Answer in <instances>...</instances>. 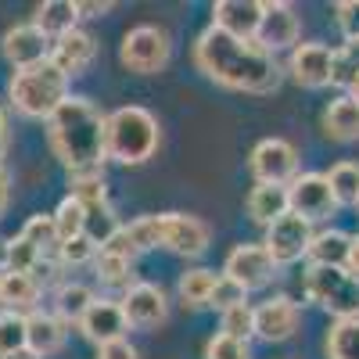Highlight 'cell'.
I'll return each instance as SVG.
<instances>
[{
  "label": "cell",
  "instance_id": "1",
  "mask_svg": "<svg viewBox=\"0 0 359 359\" xmlns=\"http://www.w3.org/2000/svg\"><path fill=\"white\" fill-rule=\"evenodd\" d=\"M194 62L198 69L216 79L226 90H248V94H269L277 90L284 72L277 65V57L255 40H237L226 36L219 29L208 25L194 43Z\"/></svg>",
  "mask_w": 359,
  "mask_h": 359
},
{
  "label": "cell",
  "instance_id": "2",
  "mask_svg": "<svg viewBox=\"0 0 359 359\" xmlns=\"http://www.w3.org/2000/svg\"><path fill=\"white\" fill-rule=\"evenodd\" d=\"M47 140L54 158L69 172H94L104 162V115L90 97H65L47 118Z\"/></svg>",
  "mask_w": 359,
  "mask_h": 359
},
{
  "label": "cell",
  "instance_id": "3",
  "mask_svg": "<svg viewBox=\"0 0 359 359\" xmlns=\"http://www.w3.org/2000/svg\"><path fill=\"white\" fill-rule=\"evenodd\" d=\"M158 118L140 108L126 104L104 115V158L123 162V165H140L158 151Z\"/></svg>",
  "mask_w": 359,
  "mask_h": 359
},
{
  "label": "cell",
  "instance_id": "4",
  "mask_svg": "<svg viewBox=\"0 0 359 359\" xmlns=\"http://www.w3.org/2000/svg\"><path fill=\"white\" fill-rule=\"evenodd\" d=\"M11 104L29 115V118H50L62 101L69 97V76L62 69L50 65V57L33 69H15L11 83H8Z\"/></svg>",
  "mask_w": 359,
  "mask_h": 359
},
{
  "label": "cell",
  "instance_id": "5",
  "mask_svg": "<svg viewBox=\"0 0 359 359\" xmlns=\"http://www.w3.org/2000/svg\"><path fill=\"white\" fill-rule=\"evenodd\" d=\"M306 298L338 320H359V277H352L345 266H309Z\"/></svg>",
  "mask_w": 359,
  "mask_h": 359
},
{
  "label": "cell",
  "instance_id": "6",
  "mask_svg": "<svg viewBox=\"0 0 359 359\" xmlns=\"http://www.w3.org/2000/svg\"><path fill=\"white\" fill-rule=\"evenodd\" d=\"M172 54V43H169V33L158 25H137L123 36V47H118V57L130 72H140V76H151L158 69H165Z\"/></svg>",
  "mask_w": 359,
  "mask_h": 359
},
{
  "label": "cell",
  "instance_id": "7",
  "mask_svg": "<svg viewBox=\"0 0 359 359\" xmlns=\"http://www.w3.org/2000/svg\"><path fill=\"white\" fill-rule=\"evenodd\" d=\"M287 208L309 223H320L338 212L334 191L327 184V172H298L287 184Z\"/></svg>",
  "mask_w": 359,
  "mask_h": 359
},
{
  "label": "cell",
  "instance_id": "8",
  "mask_svg": "<svg viewBox=\"0 0 359 359\" xmlns=\"http://www.w3.org/2000/svg\"><path fill=\"white\" fill-rule=\"evenodd\" d=\"M252 176L259 180V184L287 187L291 180L298 176V151H294V144L284 140V137L259 140L255 151H252Z\"/></svg>",
  "mask_w": 359,
  "mask_h": 359
},
{
  "label": "cell",
  "instance_id": "9",
  "mask_svg": "<svg viewBox=\"0 0 359 359\" xmlns=\"http://www.w3.org/2000/svg\"><path fill=\"white\" fill-rule=\"evenodd\" d=\"M266 252L273 255L277 266H287V262H298V259H306L309 245H313V223L302 219V216H280L273 226H266Z\"/></svg>",
  "mask_w": 359,
  "mask_h": 359
},
{
  "label": "cell",
  "instance_id": "10",
  "mask_svg": "<svg viewBox=\"0 0 359 359\" xmlns=\"http://www.w3.org/2000/svg\"><path fill=\"white\" fill-rule=\"evenodd\" d=\"M223 277L241 284L245 291H255L277 277V262L266 252V245H237L223 262Z\"/></svg>",
  "mask_w": 359,
  "mask_h": 359
},
{
  "label": "cell",
  "instance_id": "11",
  "mask_svg": "<svg viewBox=\"0 0 359 359\" xmlns=\"http://www.w3.org/2000/svg\"><path fill=\"white\" fill-rule=\"evenodd\" d=\"M298 33H302V22H298L294 8L284 4V0H269L262 4V22H259V33H255V43L266 47L269 54H277L284 47H298Z\"/></svg>",
  "mask_w": 359,
  "mask_h": 359
},
{
  "label": "cell",
  "instance_id": "12",
  "mask_svg": "<svg viewBox=\"0 0 359 359\" xmlns=\"http://www.w3.org/2000/svg\"><path fill=\"white\" fill-rule=\"evenodd\" d=\"M118 306H123V313H126V323L130 327H140V331L165 323V316H169L165 291L158 284H147V280H137L123 298H118Z\"/></svg>",
  "mask_w": 359,
  "mask_h": 359
},
{
  "label": "cell",
  "instance_id": "13",
  "mask_svg": "<svg viewBox=\"0 0 359 359\" xmlns=\"http://www.w3.org/2000/svg\"><path fill=\"white\" fill-rule=\"evenodd\" d=\"M298 323H302V313L291 302L287 294H277L269 302L255 306V323H252V334L262 341H287L294 338Z\"/></svg>",
  "mask_w": 359,
  "mask_h": 359
},
{
  "label": "cell",
  "instance_id": "14",
  "mask_svg": "<svg viewBox=\"0 0 359 359\" xmlns=\"http://www.w3.org/2000/svg\"><path fill=\"white\" fill-rule=\"evenodd\" d=\"M162 248L184 255V259H198L208 248V226L198 216L165 212L162 216Z\"/></svg>",
  "mask_w": 359,
  "mask_h": 359
},
{
  "label": "cell",
  "instance_id": "15",
  "mask_svg": "<svg viewBox=\"0 0 359 359\" xmlns=\"http://www.w3.org/2000/svg\"><path fill=\"white\" fill-rule=\"evenodd\" d=\"M79 331H83L86 341H94L101 348L108 341L126 338L130 323H126V313H123V306H118L115 298H97V302L86 309V316L79 320Z\"/></svg>",
  "mask_w": 359,
  "mask_h": 359
},
{
  "label": "cell",
  "instance_id": "16",
  "mask_svg": "<svg viewBox=\"0 0 359 359\" xmlns=\"http://www.w3.org/2000/svg\"><path fill=\"white\" fill-rule=\"evenodd\" d=\"M4 57L15 65V69H33L40 62H47L50 57V40L40 33V29L33 22H22V25H11L8 33H4Z\"/></svg>",
  "mask_w": 359,
  "mask_h": 359
},
{
  "label": "cell",
  "instance_id": "17",
  "mask_svg": "<svg viewBox=\"0 0 359 359\" xmlns=\"http://www.w3.org/2000/svg\"><path fill=\"white\" fill-rule=\"evenodd\" d=\"M331 65H334V50L327 43H298L291 50L287 72L294 76V83L320 90V86H331Z\"/></svg>",
  "mask_w": 359,
  "mask_h": 359
},
{
  "label": "cell",
  "instance_id": "18",
  "mask_svg": "<svg viewBox=\"0 0 359 359\" xmlns=\"http://www.w3.org/2000/svg\"><path fill=\"white\" fill-rule=\"evenodd\" d=\"M262 22V0H219L212 4V29L237 40H255Z\"/></svg>",
  "mask_w": 359,
  "mask_h": 359
},
{
  "label": "cell",
  "instance_id": "19",
  "mask_svg": "<svg viewBox=\"0 0 359 359\" xmlns=\"http://www.w3.org/2000/svg\"><path fill=\"white\" fill-rule=\"evenodd\" d=\"M94 57H97V40L90 33H83V29H72V33H65L62 40H54V47H50V65L62 69L69 79L79 76Z\"/></svg>",
  "mask_w": 359,
  "mask_h": 359
},
{
  "label": "cell",
  "instance_id": "20",
  "mask_svg": "<svg viewBox=\"0 0 359 359\" xmlns=\"http://www.w3.org/2000/svg\"><path fill=\"white\" fill-rule=\"evenodd\" d=\"M40 294L43 287L33 273H11V269L0 273V313H18V316L36 313Z\"/></svg>",
  "mask_w": 359,
  "mask_h": 359
},
{
  "label": "cell",
  "instance_id": "21",
  "mask_svg": "<svg viewBox=\"0 0 359 359\" xmlns=\"http://www.w3.org/2000/svg\"><path fill=\"white\" fill-rule=\"evenodd\" d=\"M25 331H29V348L43 359V355H50V352H57V348L65 345L69 323H65L62 316H54V313L36 309V313L25 316Z\"/></svg>",
  "mask_w": 359,
  "mask_h": 359
},
{
  "label": "cell",
  "instance_id": "22",
  "mask_svg": "<svg viewBox=\"0 0 359 359\" xmlns=\"http://www.w3.org/2000/svg\"><path fill=\"white\" fill-rule=\"evenodd\" d=\"M76 22H79V11H76L72 0H43V4L36 8V18H33V25L50 43L62 40L65 33H72V29H79Z\"/></svg>",
  "mask_w": 359,
  "mask_h": 359
},
{
  "label": "cell",
  "instance_id": "23",
  "mask_svg": "<svg viewBox=\"0 0 359 359\" xmlns=\"http://www.w3.org/2000/svg\"><path fill=\"white\" fill-rule=\"evenodd\" d=\"M323 130L331 140H341V144L359 140V101L352 94H341L338 101H331V108L323 111Z\"/></svg>",
  "mask_w": 359,
  "mask_h": 359
},
{
  "label": "cell",
  "instance_id": "24",
  "mask_svg": "<svg viewBox=\"0 0 359 359\" xmlns=\"http://www.w3.org/2000/svg\"><path fill=\"white\" fill-rule=\"evenodd\" d=\"M287 187H277V184H259L252 194H248V216L259 223V226H273L280 216H287Z\"/></svg>",
  "mask_w": 359,
  "mask_h": 359
},
{
  "label": "cell",
  "instance_id": "25",
  "mask_svg": "<svg viewBox=\"0 0 359 359\" xmlns=\"http://www.w3.org/2000/svg\"><path fill=\"white\" fill-rule=\"evenodd\" d=\"M94 302H97V294H94L90 284L65 280V284H57V291H54V316H62L65 323H79Z\"/></svg>",
  "mask_w": 359,
  "mask_h": 359
},
{
  "label": "cell",
  "instance_id": "26",
  "mask_svg": "<svg viewBox=\"0 0 359 359\" xmlns=\"http://www.w3.org/2000/svg\"><path fill=\"white\" fill-rule=\"evenodd\" d=\"M348 245H352V233L320 230V233H313V245H309L306 259H309V266H345L348 262Z\"/></svg>",
  "mask_w": 359,
  "mask_h": 359
},
{
  "label": "cell",
  "instance_id": "27",
  "mask_svg": "<svg viewBox=\"0 0 359 359\" xmlns=\"http://www.w3.org/2000/svg\"><path fill=\"white\" fill-rule=\"evenodd\" d=\"M216 280H219V273H216V269H205V266L187 269V273H180V284H176V291H180V302L191 306V309L208 306V298H212Z\"/></svg>",
  "mask_w": 359,
  "mask_h": 359
},
{
  "label": "cell",
  "instance_id": "28",
  "mask_svg": "<svg viewBox=\"0 0 359 359\" xmlns=\"http://www.w3.org/2000/svg\"><path fill=\"white\" fill-rule=\"evenodd\" d=\"M118 230H123V223L115 219V212H111V205H108V201H101V205H86V226H83V233H86L97 248H104Z\"/></svg>",
  "mask_w": 359,
  "mask_h": 359
},
{
  "label": "cell",
  "instance_id": "29",
  "mask_svg": "<svg viewBox=\"0 0 359 359\" xmlns=\"http://www.w3.org/2000/svg\"><path fill=\"white\" fill-rule=\"evenodd\" d=\"M22 237H25V241L33 245L43 259H54V255H57V245H62L57 226H54V216H29L25 226H22Z\"/></svg>",
  "mask_w": 359,
  "mask_h": 359
},
{
  "label": "cell",
  "instance_id": "30",
  "mask_svg": "<svg viewBox=\"0 0 359 359\" xmlns=\"http://www.w3.org/2000/svg\"><path fill=\"white\" fill-rule=\"evenodd\" d=\"M331 86H341V90H355L359 86V40H345L334 50Z\"/></svg>",
  "mask_w": 359,
  "mask_h": 359
},
{
  "label": "cell",
  "instance_id": "31",
  "mask_svg": "<svg viewBox=\"0 0 359 359\" xmlns=\"http://www.w3.org/2000/svg\"><path fill=\"white\" fill-rule=\"evenodd\" d=\"M94 269H97V280H101L104 287H123V291H130V287L137 284V280H133V262H130V259H118V255L97 252Z\"/></svg>",
  "mask_w": 359,
  "mask_h": 359
},
{
  "label": "cell",
  "instance_id": "32",
  "mask_svg": "<svg viewBox=\"0 0 359 359\" xmlns=\"http://www.w3.org/2000/svg\"><path fill=\"white\" fill-rule=\"evenodd\" d=\"M327 184L334 191L338 208L341 205H359V162H338L327 172Z\"/></svg>",
  "mask_w": 359,
  "mask_h": 359
},
{
  "label": "cell",
  "instance_id": "33",
  "mask_svg": "<svg viewBox=\"0 0 359 359\" xmlns=\"http://www.w3.org/2000/svg\"><path fill=\"white\" fill-rule=\"evenodd\" d=\"M327 355L331 359H359V320H338L327 334Z\"/></svg>",
  "mask_w": 359,
  "mask_h": 359
},
{
  "label": "cell",
  "instance_id": "34",
  "mask_svg": "<svg viewBox=\"0 0 359 359\" xmlns=\"http://www.w3.org/2000/svg\"><path fill=\"white\" fill-rule=\"evenodd\" d=\"M29 348V331L25 316L18 313H0V359H11L15 352Z\"/></svg>",
  "mask_w": 359,
  "mask_h": 359
},
{
  "label": "cell",
  "instance_id": "35",
  "mask_svg": "<svg viewBox=\"0 0 359 359\" xmlns=\"http://www.w3.org/2000/svg\"><path fill=\"white\" fill-rule=\"evenodd\" d=\"M69 198H76L83 208H86V205H101V201H108L101 169H94V172H72V180H69Z\"/></svg>",
  "mask_w": 359,
  "mask_h": 359
},
{
  "label": "cell",
  "instance_id": "36",
  "mask_svg": "<svg viewBox=\"0 0 359 359\" xmlns=\"http://www.w3.org/2000/svg\"><path fill=\"white\" fill-rule=\"evenodd\" d=\"M126 237L133 241L137 252H151V248H162V216H140L133 223L123 226Z\"/></svg>",
  "mask_w": 359,
  "mask_h": 359
},
{
  "label": "cell",
  "instance_id": "37",
  "mask_svg": "<svg viewBox=\"0 0 359 359\" xmlns=\"http://www.w3.org/2000/svg\"><path fill=\"white\" fill-rule=\"evenodd\" d=\"M54 226H57V237H62V241H72V237H79L83 226H86V208L76 198H65L54 208Z\"/></svg>",
  "mask_w": 359,
  "mask_h": 359
},
{
  "label": "cell",
  "instance_id": "38",
  "mask_svg": "<svg viewBox=\"0 0 359 359\" xmlns=\"http://www.w3.org/2000/svg\"><path fill=\"white\" fill-rule=\"evenodd\" d=\"M252 323H255V309H252L248 302H241V306L219 313V334H230V338H237V341H248Z\"/></svg>",
  "mask_w": 359,
  "mask_h": 359
},
{
  "label": "cell",
  "instance_id": "39",
  "mask_svg": "<svg viewBox=\"0 0 359 359\" xmlns=\"http://www.w3.org/2000/svg\"><path fill=\"white\" fill-rule=\"evenodd\" d=\"M40 262H43V255L29 245L22 233L8 241V269H11V273H36Z\"/></svg>",
  "mask_w": 359,
  "mask_h": 359
},
{
  "label": "cell",
  "instance_id": "40",
  "mask_svg": "<svg viewBox=\"0 0 359 359\" xmlns=\"http://www.w3.org/2000/svg\"><path fill=\"white\" fill-rule=\"evenodd\" d=\"M97 245L94 241H90V237L86 233H79V237H72V241H62V245H57V266H83V262H94L97 259Z\"/></svg>",
  "mask_w": 359,
  "mask_h": 359
},
{
  "label": "cell",
  "instance_id": "41",
  "mask_svg": "<svg viewBox=\"0 0 359 359\" xmlns=\"http://www.w3.org/2000/svg\"><path fill=\"white\" fill-rule=\"evenodd\" d=\"M241 302H248V291H245L241 284H233L230 277L219 273V280H216V287H212V298H208V306L219 309V313H226V309L241 306Z\"/></svg>",
  "mask_w": 359,
  "mask_h": 359
},
{
  "label": "cell",
  "instance_id": "42",
  "mask_svg": "<svg viewBox=\"0 0 359 359\" xmlns=\"http://www.w3.org/2000/svg\"><path fill=\"white\" fill-rule=\"evenodd\" d=\"M205 359H248V341H237L230 334H216L205 345Z\"/></svg>",
  "mask_w": 359,
  "mask_h": 359
},
{
  "label": "cell",
  "instance_id": "43",
  "mask_svg": "<svg viewBox=\"0 0 359 359\" xmlns=\"http://www.w3.org/2000/svg\"><path fill=\"white\" fill-rule=\"evenodd\" d=\"M334 22L345 40H359V0H341L334 4Z\"/></svg>",
  "mask_w": 359,
  "mask_h": 359
},
{
  "label": "cell",
  "instance_id": "44",
  "mask_svg": "<svg viewBox=\"0 0 359 359\" xmlns=\"http://www.w3.org/2000/svg\"><path fill=\"white\" fill-rule=\"evenodd\" d=\"M97 359H140V352L126 341V338H118V341H108L97 348Z\"/></svg>",
  "mask_w": 359,
  "mask_h": 359
},
{
  "label": "cell",
  "instance_id": "45",
  "mask_svg": "<svg viewBox=\"0 0 359 359\" xmlns=\"http://www.w3.org/2000/svg\"><path fill=\"white\" fill-rule=\"evenodd\" d=\"M101 252H108V255H118V259H130V262H133V259L140 255V252L133 248V241L126 237V230H118V233L111 237V241H108V245L101 248Z\"/></svg>",
  "mask_w": 359,
  "mask_h": 359
},
{
  "label": "cell",
  "instance_id": "46",
  "mask_svg": "<svg viewBox=\"0 0 359 359\" xmlns=\"http://www.w3.org/2000/svg\"><path fill=\"white\" fill-rule=\"evenodd\" d=\"M115 4H101V0H79L76 4V11H79V18H101V15H108Z\"/></svg>",
  "mask_w": 359,
  "mask_h": 359
},
{
  "label": "cell",
  "instance_id": "47",
  "mask_svg": "<svg viewBox=\"0 0 359 359\" xmlns=\"http://www.w3.org/2000/svg\"><path fill=\"white\" fill-rule=\"evenodd\" d=\"M8 198H11V176H8V165L0 162V216L8 208Z\"/></svg>",
  "mask_w": 359,
  "mask_h": 359
},
{
  "label": "cell",
  "instance_id": "48",
  "mask_svg": "<svg viewBox=\"0 0 359 359\" xmlns=\"http://www.w3.org/2000/svg\"><path fill=\"white\" fill-rule=\"evenodd\" d=\"M345 269L352 277H359V233L352 237V245H348V262H345Z\"/></svg>",
  "mask_w": 359,
  "mask_h": 359
},
{
  "label": "cell",
  "instance_id": "49",
  "mask_svg": "<svg viewBox=\"0 0 359 359\" xmlns=\"http://www.w3.org/2000/svg\"><path fill=\"white\" fill-rule=\"evenodd\" d=\"M4 151H8V118L0 111V158H4Z\"/></svg>",
  "mask_w": 359,
  "mask_h": 359
},
{
  "label": "cell",
  "instance_id": "50",
  "mask_svg": "<svg viewBox=\"0 0 359 359\" xmlns=\"http://www.w3.org/2000/svg\"><path fill=\"white\" fill-rule=\"evenodd\" d=\"M11 359H40V355H36V352H33V348H22V352H15V355H11Z\"/></svg>",
  "mask_w": 359,
  "mask_h": 359
},
{
  "label": "cell",
  "instance_id": "51",
  "mask_svg": "<svg viewBox=\"0 0 359 359\" xmlns=\"http://www.w3.org/2000/svg\"><path fill=\"white\" fill-rule=\"evenodd\" d=\"M352 97H355V101H359V86H355V90H352Z\"/></svg>",
  "mask_w": 359,
  "mask_h": 359
},
{
  "label": "cell",
  "instance_id": "52",
  "mask_svg": "<svg viewBox=\"0 0 359 359\" xmlns=\"http://www.w3.org/2000/svg\"><path fill=\"white\" fill-rule=\"evenodd\" d=\"M355 208H359V205H355Z\"/></svg>",
  "mask_w": 359,
  "mask_h": 359
}]
</instances>
